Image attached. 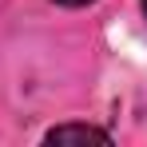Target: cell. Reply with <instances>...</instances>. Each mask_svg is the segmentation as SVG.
Returning <instances> with one entry per match:
<instances>
[{
  "mask_svg": "<svg viewBox=\"0 0 147 147\" xmlns=\"http://www.w3.org/2000/svg\"><path fill=\"white\" fill-rule=\"evenodd\" d=\"M68 139H92V143H111V135L107 131H99L92 123H64V127H52L48 131V143H68Z\"/></svg>",
  "mask_w": 147,
  "mask_h": 147,
  "instance_id": "6da1fadb",
  "label": "cell"
},
{
  "mask_svg": "<svg viewBox=\"0 0 147 147\" xmlns=\"http://www.w3.org/2000/svg\"><path fill=\"white\" fill-rule=\"evenodd\" d=\"M56 4H64V8H84V4H92V0H56Z\"/></svg>",
  "mask_w": 147,
  "mask_h": 147,
  "instance_id": "7a4b0ae2",
  "label": "cell"
},
{
  "mask_svg": "<svg viewBox=\"0 0 147 147\" xmlns=\"http://www.w3.org/2000/svg\"><path fill=\"white\" fill-rule=\"evenodd\" d=\"M143 16H147V0H143Z\"/></svg>",
  "mask_w": 147,
  "mask_h": 147,
  "instance_id": "3957f363",
  "label": "cell"
}]
</instances>
